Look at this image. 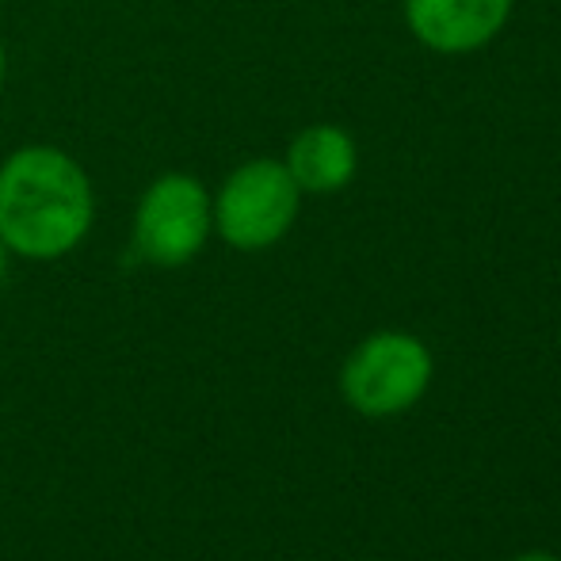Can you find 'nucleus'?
<instances>
[{
    "mask_svg": "<svg viewBox=\"0 0 561 561\" xmlns=\"http://www.w3.org/2000/svg\"><path fill=\"white\" fill-rule=\"evenodd\" d=\"M0 81H4V43H0Z\"/></svg>",
    "mask_w": 561,
    "mask_h": 561,
    "instance_id": "9",
    "label": "nucleus"
},
{
    "mask_svg": "<svg viewBox=\"0 0 561 561\" xmlns=\"http://www.w3.org/2000/svg\"><path fill=\"white\" fill-rule=\"evenodd\" d=\"M287 172L295 176L298 192L310 195H333L340 187L352 184L355 169H359V149L347 130L333 123L306 126L287 149Z\"/></svg>",
    "mask_w": 561,
    "mask_h": 561,
    "instance_id": "6",
    "label": "nucleus"
},
{
    "mask_svg": "<svg viewBox=\"0 0 561 561\" xmlns=\"http://www.w3.org/2000/svg\"><path fill=\"white\" fill-rule=\"evenodd\" d=\"M92 226V187L84 169L50 146H27L0 169V241L31 260L77 249Z\"/></svg>",
    "mask_w": 561,
    "mask_h": 561,
    "instance_id": "1",
    "label": "nucleus"
},
{
    "mask_svg": "<svg viewBox=\"0 0 561 561\" xmlns=\"http://www.w3.org/2000/svg\"><path fill=\"white\" fill-rule=\"evenodd\" d=\"M512 0H405V23L436 54H473L508 27Z\"/></svg>",
    "mask_w": 561,
    "mask_h": 561,
    "instance_id": "5",
    "label": "nucleus"
},
{
    "mask_svg": "<svg viewBox=\"0 0 561 561\" xmlns=\"http://www.w3.org/2000/svg\"><path fill=\"white\" fill-rule=\"evenodd\" d=\"M298 203H302V192H298L287 164L272 161V157L244 161L222 184V195H218V207H215L218 233L233 249L244 252L272 249L295 226Z\"/></svg>",
    "mask_w": 561,
    "mask_h": 561,
    "instance_id": "2",
    "label": "nucleus"
},
{
    "mask_svg": "<svg viewBox=\"0 0 561 561\" xmlns=\"http://www.w3.org/2000/svg\"><path fill=\"white\" fill-rule=\"evenodd\" d=\"M432 382L428 347L409 333H375L344 363V398L363 416H393L416 405Z\"/></svg>",
    "mask_w": 561,
    "mask_h": 561,
    "instance_id": "3",
    "label": "nucleus"
},
{
    "mask_svg": "<svg viewBox=\"0 0 561 561\" xmlns=\"http://www.w3.org/2000/svg\"><path fill=\"white\" fill-rule=\"evenodd\" d=\"M4 275H8V244L0 241V283H4Z\"/></svg>",
    "mask_w": 561,
    "mask_h": 561,
    "instance_id": "7",
    "label": "nucleus"
},
{
    "mask_svg": "<svg viewBox=\"0 0 561 561\" xmlns=\"http://www.w3.org/2000/svg\"><path fill=\"white\" fill-rule=\"evenodd\" d=\"M210 222H215V207L207 187L195 176L172 172L141 195L134 244L149 264L180 267L207 244Z\"/></svg>",
    "mask_w": 561,
    "mask_h": 561,
    "instance_id": "4",
    "label": "nucleus"
},
{
    "mask_svg": "<svg viewBox=\"0 0 561 561\" xmlns=\"http://www.w3.org/2000/svg\"><path fill=\"white\" fill-rule=\"evenodd\" d=\"M516 561H561L554 554H524V558H516Z\"/></svg>",
    "mask_w": 561,
    "mask_h": 561,
    "instance_id": "8",
    "label": "nucleus"
}]
</instances>
